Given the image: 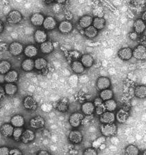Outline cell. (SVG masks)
Here are the masks:
<instances>
[{
	"mask_svg": "<svg viewBox=\"0 0 146 155\" xmlns=\"http://www.w3.org/2000/svg\"><path fill=\"white\" fill-rule=\"evenodd\" d=\"M84 154H85V155H96L97 150L94 148H89L88 149H86V150L84 152Z\"/></svg>",
	"mask_w": 146,
	"mask_h": 155,
	"instance_id": "b9f144b4",
	"label": "cell"
},
{
	"mask_svg": "<svg viewBox=\"0 0 146 155\" xmlns=\"http://www.w3.org/2000/svg\"><path fill=\"white\" fill-rule=\"evenodd\" d=\"M58 29L60 32L63 34H68L70 33L73 30V25L69 21H63L58 25Z\"/></svg>",
	"mask_w": 146,
	"mask_h": 155,
	"instance_id": "7c38bea8",
	"label": "cell"
},
{
	"mask_svg": "<svg viewBox=\"0 0 146 155\" xmlns=\"http://www.w3.org/2000/svg\"><path fill=\"white\" fill-rule=\"evenodd\" d=\"M96 107H95L93 103L91 102H87L84 103L82 105V112L86 115H91L95 112Z\"/></svg>",
	"mask_w": 146,
	"mask_h": 155,
	"instance_id": "9a60e30c",
	"label": "cell"
},
{
	"mask_svg": "<svg viewBox=\"0 0 146 155\" xmlns=\"http://www.w3.org/2000/svg\"><path fill=\"white\" fill-rule=\"evenodd\" d=\"M139 153L137 147L133 145H130L125 150V154L126 155H138Z\"/></svg>",
	"mask_w": 146,
	"mask_h": 155,
	"instance_id": "8d00e7d4",
	"label": "cell"
},
{
	"mask_svg": "<svg viewBox=\"0 0 146 155\" xmlns=\"http://www.w3.org/2000/svg\"><path fill=\"white\" fill-rule=\"evenodd\" d=\"M145 24L141 19L136 20L134 23V30L137 34H142L145 30Z\"/></svg>",
	"mask_w": 146,
	"mask_h": 155,
	"instance_id": "7402d4cb",
	"label": "cell"
},
{
	"mask_svg": "<svg viewBox=\"0 0 146 155\" xmlns=\"http://www.w3.org/2000/svg\"><path fill=\"white\" fill-rule=\"evenodd\" d=\"M21 68L25 71H31L34 68V61L31 58H26L22 62Z\"/></svg>",
	"mask_w": 146,
	"mask_h": 155,
	"instance_id": "d4e9b609",
	"label": "cell"
},
{
	"mask_svg": "<svg viewBox=\"0 0 146 155\" xmlns=\"http://www.w3.org/2000/svg\"><path fill=\"white\" fill-rule=\"evenodd\" d=\"M24 51L25 55L30 58L35 57L38 54L37 48L33 45H30L26 46L25 48L24 49Z\"/></svg>",
	"mask_w": 146,
	"mask_h": 155,
	"instance_id": "cb8c5ba5",
	"label": "cell"
},
{
	"mask_svg": "<svg viewBox=\"0 0 146 155\" xmlns=\"http://www.w3.org/2000/svg\"><path fill=\"white\" fill-rule=\"evenodd\" d=\"M5 94H6V93H5L4 87H3L0 84V99H2L4 96Z\"/></svg>",
	"mask_w": 146,
	"mask_h": 155,
	"instance_id": "bcb514c9",
	"label": "cell"
},
{
	"mask_svg": "<svg viewBox=\"0 0 146 155\" xmlns=\"http://www.w3.org/2000/svg\"><path fill=\"white\" fill-rule=\"evenodd\" d=\"M97 34H98V30L96 28L92 26V25L85 28V30H84V35L89 38H95L97 37Z\"/></svg>",
	"mask_w": 146,
	"mask_h": 155,
	"instance_id": "4dcf8cb0",
	"label": "cell"
},
{
	"mask_svg": "<svg viewBox=\"0 0 146 155\" xmlns=\"http://www.w3.org/2000/svg\"><path fill=\"white\" fill-rule=\"evenodd\" d=\"M135 95L137 97L143 99L146 97V87L144 85H141L135 88Z\"/></svg>",
	"mask_w": 146,
	"mask_h": 155,
	"instance_id": "d6a6232c",
	"label": "cell"
},
{
	"mask_svg": "<svg viewBox=\"0 0 146 155\" xmlns=\"http://www.w3.org/2000/svg\"><path fill=\"white\" fill-rule=\"evenodd\" d=\"M106 141V138H105L104 136L100 137L97 138L96 141L93 142V147L94 148H97L100 146L102 144L104 143V142Z\"/></svg>",
	"mask_w": 146,
	"mask_h": 155,
	"instance_id": "ab89813d",
	"label": "cell"
},
{
	"mask_svg": "<svg viewBox=\"0 0 146 155\" xmlns=\"http://www.w3.org/2000/svg\"><path fill=\"white\" fill-rule=\"evenodd\" d=\"M101 133L104 137L113 136L117 132V126L114 123L102 124L100 127Z\"/></svg>",
	"mask_w": 146,
	"mask_h": 155,
	"instance_id": "6da1fadb",
	"label": "cell"
},
{
	"mask_svg": "<svg viewBox=\"0 0 146 155\" xmlns=\"http://www.w3.org/2000/svg\"><path fill=\"white\" fill-rule=\"evenodd\" d=\"M35 139V134L30 129H26L24 130L21 137V140L24 143H29Z\"/></svg>",
	"mask_w": 146,
	"mask_h": 155,
	"instance_id": "8992f818",
	"label": "cell"
},
{
	"mask_svg": "<svg viewBox=\"0 0 146 155\" xmlns=\"http://www.w3.org/2000/svg\"><path fill=\"white\" fill-rule=\"evenodd\" d=\"M130 38H131L132 40H137V34L135 32H132L131 34L130 35Z\"/></svg>",
	"mask_w": 146,
	"mask_h": 155,
	"instance_id": "7dc6e473",
	"label": "cell"
},
{
	"mask_svg": "<svg viewBox=\"0 0 146 155\" xmlns=\"http://www.w3.org/2000/svg\"><path fill=\"white\" fill-rule=\"evenodd\" d=\"M11 69V64L7 61H2L0 62V74H6Z\"/></svg>",
	"mask_w": 146,
	"mask_h": 155,
	"instance_id": "836d02e7",
	"label": "cell"
},
{
	"mask_svg": "<svg viewBox=\"0 0 146 155\" xmlns=\"http://www.w3.org/2000/svg\"><path fill=\"white\" fill-rule=\"evenodd\" d=\"M67 102L65 101H60L57 104V110L61 113H66L68 110Z\"/></svg>",
	"mask_w": 146,
	"mask_h": 155,
	"instance_id": "f35d334b",
	"label": "cell"
},
{
	"mask_svg": "<svg viewBox=\"0 0 146 155\" xmlns=\"http://www.w3.org/2000/svg\"><path fill=\"white\" fill-rule=\"evenodd\" d=\"M104 106L105 107H106V110H108V111H111V112H113L114 110H116L117 107V102H115V100H113L112 98V99H110L109 100H106V101H104Z\"/></svg>",
	"mask_w": 146,
	"mask_h": 155,
	"instance_id": "e575fe53",
	"label": "cell"
},
{
	"mask_svg": "<svg viewBox=\"0 0 146 155\" xmlns=\"http://www.w3.org/2000/svg\"><path fill=\"white\" fill-rule=\"evenodd\" d=\"M19 78V74L15 70H10L4 76V81L8 83H14Z\"/></svg>",
	"mask_w": 146,
	"mask_h": 155,
	"instance_id": "5bb4252c",
	"label": "cell"
},
{
	"mask_svg": "<svg viewBox=\"0 0 146 155\" xmlns=\"http://www.w3.org/2000/svg\"><path fill=\"white\" fill-rule=\"evenodd\" d=\"M56 25H57V22H56V19L53 17L50 16L45 18V19L43 21V28H44L45 30H47L54 29L56 27Z\"/></svg>",
	"mask_w": 146,
	"mask_h": 155,
	"instance_id": "8fae6325",
	"label": "cell"
},
{
	"mask_svg": "<svg viewBox=\"0 0 146 155\" xmlns=\"http://www.w3.org/2000/svg\"><path fill=\"white\" fill-rule=\"evenodd\" d=\"M100 121L102 124H111L114 123L115 120V115L111 111L106 110L100 115Z\"/></svg>",
	"mask_w": 146,
	"mask_h": 155,
	"instance_id": "ba28073f",
	"label": "cell"
},
{
	"mask_svg": "<svg viewBox=\"0 0 146 155\" xmlns=\"http://www.w3.org/2000/svg\"><path fill=\"white\" fill-rule=\"evenodd\" d=\"M4 29V24H3V22H2V21L0 20V33L3 32Z\"/></svg>",
	"mask_w": 146,
	"mask_h": 155,
	"instance_id": "c3c4849f",
	"label": "cell"
},
{
	"mask_svg": "<svg viewBox=\"0 0 146 155\" xmlns=\"http://www.w3.org/2000/svg\"><path fill=\"white\" fill-rule=\"evenodd\" d=\"M10 149L8 147H1L0 148V155H8Z\"/></svg>",
	"mask_w": 146,
	"mask_h": 155,
	"instance_id": "7bdbcfd3",
	"label": "cell"
},
{
	"mask_svg": "<svg viewBox=\"0 0 146 155\" xmlns=\"http://www.w3.org/2000/svg\"><path fill=\"white\" fill-rule=\"evenodd\" d=\"M83 137L82 133L78 130H72L70 132V135H69V140L70 142L75 144L80 143L83 141Z\"/></svg>",
	"mask_w": 146,
	"mask_h": 155,
	"instance_id": "9c48e42d",
	"label": "cell"
},
{
	"mask_svg": "<svg viewBox=\"0 0 146 155\" xmlns=\"http://www.w3.org/2000/svg\"><path fill=\"white\" fill-rule=\"evenodd\" d=\"M100 97L103 101H106L113 97V92L109 89L102 90L100 92Z\"/></svg>",
	"mask_w": 146,
	"mask_h": 155,
	"instance_id": "d590c367",
	"label": "cell"
},
{
	"mask_svg": "<svg viewBox=\"0 0 146 155\" xmlns=\"http://www.w3.org/2000/svg\"><path fill=\"white\" fill-rule=\"evenodd\" d=\"M111 87V81L107 77H99L97 81V88L99 91L109 89Z\"/></svg>",
	"mask_w": 146,
	"mask_h": 155,
	"instance_id": "52a82bcc",
	"label": "cell"
},
{
	"mask_svg": "<svg viewBox=\"0 0 146 155\" xmlns=\"http://www.w3.org/2000/svg\"><path fill=\"white\" fill-rule=\"evenodd\" d=\"M14 130V126L10 124H5L2 125L0 131H1L2 135L5 137H11L12 136Z\"/></svg>",
	"mask_w": 146,
	"mask_h": 155,
	"instance_id": "2e32d148",
	"label": "cell"
},
{
	"mask_svg": "<svg viewBox=\"0 0 146 155\" xmlns=\"http://www.w3.org/2000/svg\"><path fill=\"white\" fill-rule=\"evenodd\" d=\"M55 1L58 4H64V3H65L67 0H55Z\"/></svg>",
	"mask_w": 146,
	"mask_h": 155,
	"instance_id": "f907efd6",
	"label": "cell"
},
{
	"mask_svg": "<svg viewBox=\"0 0 146 155\" xmlns=\"http://www.w3.org/2000/svg\"><path fill=\"white\" fill-rule=\"evenodd\" d=\"M145 15H146V12H143V16H142V20L143 21H145V19H146V17H145Z\"/></svg>",
	"mask_w": 146,
	"mask_h": 155,
	"instance_id": "816d5d0a",
	"label": "cell"
},
{
	"mask_svg": "<svg viewBox=\"0 0 146 155\" xmlns=\"http://www.w3.org/2000/svg\"><path fill=\"white\" fill-rule=\"evenodd\" d=\"M47 65V62L43 58H38L34 61V68L38 70H42Z\"/></svg>",
	"mask_w": 146,
	"mask_h": 155,
	"instance_id": "1f68e13d",
	"label": "cell"
},
{
	"mask_svg": "<svg viewBox=\"0 0 146 155\" xmlns=\"http://www.w3.org/2000/svg\"><path fill=\"white\" fill-rule=\"evenodd\" d=\"M9 51L12 56H17L24 51V46L19 42H13L9 46Z\"/></svg>",
	"mask_w": 146,
	"mask_h": 155,
	"instance_id": "5b68a950",
	"label": "cell"
},
{
	"mask_svg": "<svg viewBox=\"0 0 146 155\" xmlns=\"http://www.w3.org/2000/svg\"><path fill=\"white\" fill-rule=\"evenodd\" d=\"M23 132H24V129L22 127H16L14 128L13 133H12V136H13L14 139L15 141H19L21 139V137L22 135Z\"/></svg>",
	"mask_w": 146,
	"mask_h": 155,
	"instance_id": "74e56055",
	"label": "cell"
},
{
	"mask_svg": "<svg viewBox=\"0 0 146 155\" xmlns=\"http://www.w3.org/2000/svg\"><path fill=\"white\" fill-rule=\"evenodd\" d=\"M84 116L80 113H73L70 115V124L73 128H78L83 121Z\"/></svg>",
	"mask_w": 146,
	"mask_h": 155,
	"instance_id": "3957f363",
	"label": "cell"
},
{
	"mask_svg": "<svg viewBox=\"0 0 146 155\" xmlns=\"http://www.w3.org/2000/svg\"><path fill=\"white\" fill-rule=\"evenodd\" d=\"M45 121L44 118L41 117V116H37V117L32 118L30 121V126L34 129L41 128L45 126Z\"/></svg>",
	"mask_w": 146,
	"mask_h": 155,
	"instance_id": "30bf717a",
	"label": "cell"
},
{
	"mask_svg": "<svg viewBox=\"0 0 146 155\" xmlns=\"http://www.w3.org/2000/svg\"><path fill=\"white\" fill-rule=\"evenodd\" d=\"M54 1V0H45V2H47V4H50V3H52V2Z\"/></svg>",
	"mask_w": 146,
	"mask_h": 155,
	"instance_id": "f5cc1de1",
	"label": "cell"
},
{
	"mask_svg": "<svg viewBox=\"0 0 146 155\" xmlns=\"http://www.w3.org/2000/svg\"><path fill=\"white\" fill-rule=\"evenodd\" d=\"M93 26L96 28L97 30L103 29L106 24V21L102 17H96L93 19Z\"/></svg>",
	"mask_w": 146,
	"mask_h": 155,
	"instance_id": "f1b7e54d",
	"label": "cell"
},
{
	"mask_svg": "<svg viewBox=\"0 0 146 155\" xmlns=\"http://www.w3.org/2000/svg\"><path fill=\"white\" fill-rule=\"evenodd\" d=\"M44 19L45 17L42 14L34 13L32 15L31 18H30V21L34 26H41V25H43Z\"/></svg>",
	"mask_w": 146,
	"mask_h": 155,
	"instance_id": "ac0fdd59",
	"label": "cell"
},
{
	"mask_svg": "<svg viewBox=\"0 0 146 155\" xmlns=\"http://www.w3.org/2000/svg\"><path fill=\"white\" fill-rule=\"evenodd\" d=\"M40 49L42 53L48 54H50L51 52H52L54 48V45L52 42L46 41L45 42L41 43Z\"/></svg>",
	"mask_w": 146,
	"mask_h": 155,
	"instance_id": "ffe728a7",
	"label": "cell"
},
{
	"mask_svg": "<svg viewBox=\"0 0 146 155\" xmlns=\"http://www.w3.org/2000/svg\"><path fill=\"white\" fill-rule=\"evenodd\" d=\"M93 17L90 15H84L79 20V25L81 28L85 29V28L91 25L92 23H93Z\"/></svg>",
	"mask_w": 146,
	"mask_h": 155,
	"instance_id": "d6986e66",
	"label": "cell"
},
{
	"mask_svg": "<svg viewBox=\"0 0 146 155\" xmlns=\"http://www.w3.org/2000/svg\"><path fill=\"white\" fill-rule=\"evenodd\" d=\"M128 117V113L125 111L124 109H120L119 111L117 113V115H115V119H117V120L119 123L124 124L127 121Z\"/></svg>",
	"mask_w": 146,
	"mask_h": 155,
	"instance_id": "4316f807",
	"label": "cell"
},
{
	"mask_svg": "<svg viewBox=\"0 0 146 155\" xmlns=\"http://www.w3.org/2000/svg\"><path fill=\"white\" fill-rule=\"evenodd\" d=\"M11 124L14 126V127H23L25 124L24 118L21 115H15L12 117L11 120Z\"/></svg>",
	"mask_w": 146,
	"mask_h": 155,
	"instance_id": "603a6c76",
	"label": "cell"
},
{
	"mask_svg": "<svg viewBox=\"0 0 146 155\" xmlns=\"http://www.w3.org/2000/svg\"><path fill=\"white\" fill-rule=\"evenodd\" d=\"M38 154L39 155H48V154H50V153H49L48 152H47V151H41V152H38Z\"/></svg>",
	"mask_w": 146,
	"mask_h": 155,
	"instance_id": "681fc988",
	"label": "cell"
},
{
	"mask_svg": "<svg viewBox=\"0 0 146 155\" xmlns=\"http://www.w3.org/2000/svg\"><path fill=\"white\" fill-rule=\"evenodd\" d=\"M23 17L21 13L16 10H12V11L10 12L7 17L8 22L9 24L11 25L19 24V22L21 21Z\"/></svg>",
	"mask_w": 146,
	"mask_h": 155,
	"instance_id": "7a4b0ae2",
	"label": "cell"
},
{
	"mask_svg": "<svg viewBox=\"0 0 146 155\" xmlns=\"http://www.w3.org/2000/svg\"><path fill=\"white\" fill-rule=\"evenodd\" d=\"M71 69L76 74H82L84 71V67L80 61H75L71 64Z\"/></svg>",
	"mask_w": 146,
	"mask_h": 155,
	"instance_id": "f546056e",
	"label": "cell"
},
{
	"mask_svg": "<svg viewBox=\"0 0 146 155\" xmlns=\"http://www.w3.org/2000/svg\"><path fill=\"white\" fill-rule=\"evenodd\" d=\"M80 62L82 64H83V66L86 68H91L93 64V58L92 57V56L90 54H84L81 57Z\"/></svg>",
	"mask_w": 146,
	"mask_h": 155,
	"instance_id": "484cf974",
	"label": "cell"
},
{
	"mask_svg": "<svg viewBox=\"0 0 146 155\" xmlns=\"http://www.w3.org/2000/svg\"><path fill=\"white\" fill-rule=\"evenodd\" d=\"M24 106L26 109L29 110H34L37 108V104L35 100L31 96H28L24 99Z\"/></svg>",
	"mask_w": 146,
	"mask_h": 155,
	"instance_id": "e0dca14e",
	"label": "cell"
},
{
	"mask_svg": "<svg viewBox=\"0 0 146 155\" xmlns=\"http://www.w3.org/2000/svg\"><path fill=\"white\" fill-rule=\"evenodd\" d=\"M9 154H11V155H21L22 152H21V151H20L19 149L13 148L10 150Z\"/></svg>",
	"mask_w": 146,
	"mask_h": 155,
	"instance_id": "ee69618b",
	"label": "cell"
},
{
	"mask_svg": "<svg viewBox=\"0 0 146 155\" xmlns=\"http://www.w3.org/2000/svg\"><path fill=\"white\" fill-rule=\"evenodd\" d=\"M4 90L8 95H13L17 92V86L15 83H8L5 84Z\"/></svg>",
	"mask_w": 146,
	"mask_h": 155,
	"instance_id": "83f0119b",
	"label": "cell"
},
{
	"mask_svg": "<svg viewBox=\"0 0 146 155\" xmlns=\"http://www.w3.org/2000/svg\"><path fill=\"white\" fill-rule=\"evenodd\" d=\"M118 56L123 61H128L132 57V50L130 48H122L119 51Z\"/></svg>",
	"mask_w": 146,
	"mask_h": 155,
	"instance_id": "4fadbf2b",
	"label": "cell"
},
{
	"mask_svg": "<svg viewBox=\"0 0 146 155\" xmlns=\"http://www.w3.org/2000/svg\"><path fill=\"white\" fill-rule=\"evenodd\" d=\"M102 104H103V100L101 99V97H96L95 99L94 102H93V104L95 107H97V106L101 105Z\"/></svg>",
	"mask_w": 146,
	"mask_h": 155,
	"instance_id": "f6af8a7d",
	"label": "cell"
},
{
	"mask_svg": "<svg viewBox=\"0 0 146 155\" xmlns=\"http://www.w3.org/2000/svg\"><path fill=\"white\" fill-rule=\"evenodd\" d=\"M132 56L137 60H145L146 58L145 47L143 45H138L132 50Z\"/></svg>",
	"mask_w": 146,
	"mask_h": 155,
	"instance_id": "277c9868",
	"label": "cell"
},
{
	"mask_svg": "<svg viewBox=\"0 0 146 155\" xmlns=\"http://www.w3.org/2000/svg\"><path fill=\"white\" fill-rule=\"evenodd\" d=\"M106 107L104 104H102L101 105L97 106V107H96V109H95V112H96V114L97 115H101L102 113H104L105 111H106Z\"/></svg>",
	"mask_w": 146,
	"mask_h": 155,
	"instance_id": "60d3db41",
	"label": "cell"
},
{
	"mask_svg": "<svg viewBox=\"0 0 146 155\" xmlns=\"http://www.w3.org/2000/svg\"><path fill=\"white\" fill-rule=\"evenodd\" d=\"M47 35L44 30H37L34 33V39L38 43H42L47 41Z\"/></svg>",
	"mask_w": 146,
	"mask_h": 155,
	"instance_id": "44dd1931",
	"label": "cell"
}]
</instances>
